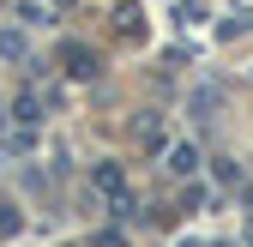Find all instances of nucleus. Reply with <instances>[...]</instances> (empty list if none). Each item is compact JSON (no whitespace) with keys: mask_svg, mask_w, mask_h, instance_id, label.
<instances>
[{"mask_svg":"<svg viewBox=\"0 0 253 247\" xmlns=\"http://www.w3.org/2000/svg\"><path fill=\"white\" fill-rule=\"evenodd\" d=\"M60 60H67V79H97V48H84V42H67V54H60Z\"/></svg>","mask_w":253,"mask_h":247,"instance_id":"1","label":"nucleus"},{"mask_svg":"<svg viewBox=\"0 0 253 247\" xmlns=\"http://www.w3.org/2000/svg\"><path fill=\"white\" fill-rule=\"evenodd\" d=\"M12 121H18V127H30V121H42V97H30V90H18V97H12Z\"/></svg>","mask_w":253,"mask_h":247,"instance_id":"4","label":"nucleus"},{"mask_svg":"<svg viewBox=\"0 0 253 247\" xmlns=\"http://www.w3.org/2000/svg\"><path fill=\"white\" fill-rule=\"evenodd\" d=\"M18 18L24 24H54V12L42 6V0H18Z\"/></svg>","mask_w":253,"mask_h":247,"instance_id":"6","label":"nucleus"},{"mask_svg":"<svg viewBox=\"0 0 253 247\" xmlns=\"http://www.w3.org/2000/svg\"><path fill=\"white\" fill-rule=\"evenodd\" d=\"M18 54H24V30L6 24V30H0V60H18Z\"/></svg>","mask_w":253,"mask_h":247,"instance_id":"5","label":"nucleus"},{"mask_svg":"<svg viewBox=\"0 0 253 247\" xmlns=\"http://www.w3.org/2000/svg\"><path fill=\"white\" fill-rule=\"evenodd\" d=\"M193 169H199V151H193V145H169V151H163V175H175V181H187Z\"/></svg>","mask_w":253,"mask_h":247,"instance_id":"2","label":"nucleus"},{"mask_svg":"<svg viewBox=\"0 0 253 247\" xmlns=\"http://www.w3.org/2000/svg\"><path fill=\"white\" fill-rule=\"evenodd\" d=\"M0 235H18V211H12L6 199H0Z\"/></svg>","mask_w":253,"mask_h":247,"instance_id":"8","label":"nucleus"},{"mask_svg":"<svg viewBox=\"0 0 253 247\" xmlns=\"http://www.w3.org/2000/svg\"><path fill=\"white\" fill-rule=\"evenodd\" d=\"M181 247H199V241H181Z\"/></svg>","mask_w":253,"mask_h":247,"instance_id":"10","label":"nucleus"},{"mask_svg":"<svg viewBox=\"0 0 253 247\" xmlns=\"http://www.w3.org/2000/svg\"><path fill=\"white\" fill-rule=\"evenodd\" d=\"M90 187H97V193H126V169L121 163H90Z\"/></svg>","mask_w":253,"mask_h":247,"instance_id":"3","label":"nucleus"},{"mask_svg":"<svg viewBox=\"0 0 253 247\" xmlns=\"http://www.w3.org/2000/svg\"><path fill=\"white\" fill-rule=\"evenodd\" d=\"M133 139H139V145H157V139H163V121H157V115H139Z\"/></svg>","mask_w":253,"mask_h":247,"instance_id":"7","label":"nucleus"},{"mask_svg":"<svg viewBox=\"0 0 253 247\" xmlns=\"http://www.w3.org/2000/svg\"><path fill=\"white\" fill-rule=\"evenodd\" d=\"M241 205H247V211H253V187H241Z\"/></svg>","mask_w":253,"mask_h":247,"instance_id":"9","label":"nucleus"}]
</instances>
